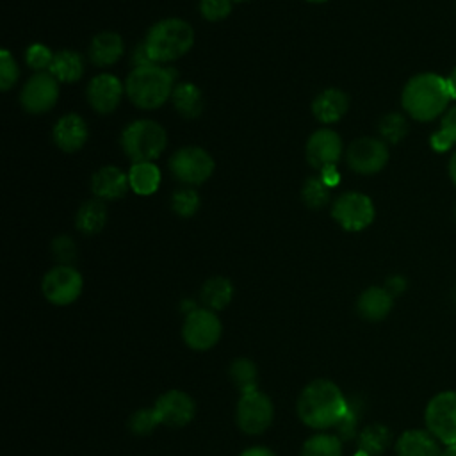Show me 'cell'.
Segmentation results:
<instances>
[{"label": "cell", "mask_w": 456, "mask_h": 456, "mask_svg": "<svg viewBox=\"0 0 456 456\" xmlns=\"http://www.w3.org/2000/svg\"><path fill=\"white\" fill-rule=\"evenodd\" d=\"M347 406V399L333 381L315 379L303 388L297 399V415L314 429L337 428Z\"/></svg>", "instance_id": "obj_1"}, {"label": "cell", "mask_w": 456, "mask_h": 456, "mask_svg": "<svg viewBox=\"0 0 456 456\" xmlns=\"http://www.w3.org/2000/svg\"><path fill=\"white\" fill-rule=\"evenodd\" d=\"M452 98L449 82L438 73L411 77L401 94V105L415 121H431L445 112Z\"/></svg>", "instance_id": "obj_2"}, {"label": "cell", "mask_w": 456, "mask_h": 456, "mask_svg": "<svg viewBox=\"0 0 456 456\" xmlns=\"http://www.w3.org/2000/svg\"><path fill=\"white\" fill-rule=\"evenodd\" d=\"M176 78V69L164 68L159 64L134 66L126 75L125 93L128 100L144 110H153L162 107L173 94V82Z\"/></svg>", "instance_id": "obj_3"}, {"label": "cell", "mask_w": 456, "mask_h": 456, "mask_svg": "<svg viewBox=\"0 0 456 456\" xmlns=\"http://www.w3.org/2000/svg\"><path fill=\"white\" fill-rule=\"evenodd\" d=\"M144 48L150 59L171 62L185 55L194 45V30L182 18H166L157 21L144 37Z\"/></svg>", "instance_id": "obj_4"}, {"label": "cell", "mask_w": 456, "mask_h": 456, "mask_svg": "<svg viewBox=\"0 0 456 456\" xmlns=\"http://www.w3.org/2000/svg\"><path fill=\"white\" fill-rule=\"evenodd\" d=\"M167 134L153 119H135L121 132V148L134 162H153L166 150Z\"/></svg>", "instance_id": "obj_5"}, {"label": "cell", "mask_w": 456, "mask_h": 456, "mask_svg": "<svg viewBox=\"0 0 456 456\" xmlns=\"http://www.w3.org/2000/svg\"><path fill=\"white\" fill-rule=\"evenodd\" d=\"M216 162L212 155L200 146H183L169 159L173 176L185 185L205 183L214 173Z\"/></svg>", "instance_id": "obj_6"}, {"label": "cell", "mask_w": 456, "mask_h": 456, "mask_svg": "<svg viewBox=\"0 0 456 456\" xmlns=\"http://www.w3.org/2000/svg\"><path fill=\"white\" fill-rule=\"evenodd\" d=\"M424 420L428 431L445 445H456V392L445 390L429 399Z\"/></svg>", "instance_id": "obj_7"}, {"label": "cell", "mask_w": 456, "mask_h": 456, "mask_svg": "<svg viewBox=\"0 0 456 456\" xmlns=\"http://www.w3.org/2000/svg\"><path fill=\"white\" fill-rule=\"evenodd\" d=\"M331 216L344 230L362 232L374 221L376 210L372 200L367 194L349 191L335 200L331 207Z\"/></svg>", "instance_id": "obj_8"}, {"label": "cell", "mask_w": 456, "mask_h": 456, "mask_svg": "<svg viewBox=\"0 0 456 456\" xmlns=\"http://www.w3.org/2000/svg\"><path fill=\"white\" fill-rule=\"evenodd\" d=\"M82 274L71 265H55L50 269L41 283L45 297L57 306L71 305L82 292Z\"/></svg>", "instance_id": "obj_9"}, {"label": "cell", "mask_w": 456, "mask_h": 456, "mask_svg": "<svg viewBox=\"0 0 456 456\" xmlns=\"http://www.w3.org/2000/svg\"><path fill=\"white\" fill-rule=\"evenodd\" d=\"M182 337L192 349L205 351L217 344L221 337V321L208 308H196L185 315L182 326Z\"/></svg>", "instance_id": "obj_10"}, {"label": "cell", "mask_w": 456, "mask_h": 456, "mask_svg": "<svg viewBox=\"0 0 456 456\" xmlns=\"http://www.w3.org/2000/svg\"><path fill=\"white\" fill-rule=\"evenodd\" d=\"M273 422V403L271 399L258 392L240 394L237 403V424L248 435L264 433Z\"/></svg>", "instance_id": "obj_11"}, {"label": "cell", "mask_w": 456, "mask_h": 456, "mask_svg": "<svg viewBox=\"0 0 456 456\" xmlns=\"http://www.w3.org/2000/svg\"><path fill=\"white\" fill-rule=\"evenodd\" d=\"M59 100V80L50 71L34 73L20 93L21 107L30 114L48 112Z\"/></svg>", "instance_id": "obj_12"}, {"label": "cell", "mask_w": 456, "mask_h": 456, "mask_svg": "<svg viewBox=\"0 0 456 456\" xmlns=\"http://www.w3.org/2000/svg\"><path fill=\"white\" fill-rule=\"evenodd\" d=\"M346 159L354 173L374 175L387 166L388 148L381 139L360 137L349 144Z\"/></svg>", "instance_id": "obj_13"}, {"label": "cell", "mask_w": 456, "mask_h": 456, "mask_svg": "<svg viewBox=\"0 0 456 456\" xmlns=\"http://www.w3.org/2000/svg\"><path fill=\"white\" fill-rule=\"evenodd\" d=\"M125 93V84L116 75L100 73L87 84V102L100 114H110L118 109Z\"/></svg>", "instance_id": "obj_14"}, {"label": "cell", "mask_w": 456, "mask_h": 456, "mask_svg": "<svg viewBox=\"0 0 456 456\" xmlns=\"http://www.w3.org/2000/svg\"><path fill=\"white\" fill-rule=\"evenodd\" d=\"M340 155L342 139L331 128H319L306 141V160L319 171L326 166H337Z\"/></svg>", "instance_id": "obj_15"}, {"label": "cell", "mask_w": 456, "mask_h": 456, "mask_svg": "<svg viewBox=\"0 0 456 456\" xmlns=\"http://www.w3.org/2000/svg\"><path fill=\"white\" fill-rule=\"evenodd\" d=\"M153 410L160 424L167 428H182L194 417V401L182 390H169L157 399Z\"/></svg>", "instance_id": "obj_16"}, {"label": "cell", "mask_w": 456, "mask_h": 456, "mask_svg": "<svg viewBox=\"0 0 456 456\" xmlns=\"http://www.w3.org/2000/svg\"><path fill=\"white\" fill-rule=\"evenodd\" d=\"M52 135H53V142L57 144L59 150H62L66 153H73V151H78L86 144L89 130H87L84 118L71 112V114H64L53 125Z\"/></svg>", "instance_id": "obj_17"}, {"label": "cell", "mask_w": 456, "mask_h": 456, "mask_svg": "<svg viewBox=\"0 0 456 456\" xmlns=\"http://www.w3.org/2000/svg\"><path fill=\"white\" fill-rule=\"evenodd\" d=\"M128 189V175L116 166H103L91 178V191L100 200H119Z\"/></svg>", "instance_id": "obj_18"}, {"label": "cell", "mask_w": 456, "mask_h": 456, "mask_svg": "<svg viewBox=\"0 0 456 456\" xmlns=\"http://www.w3.org/2000/svg\"><path fill=\"white\" fill-rule=\"evenodd\" d=\"M349 109V98L342 89L328 87L321 91L312 102L314 116L326 125L337 123Z\"/></svg>", "instance_id": "obj_19"}, {"label": "cell", "mask_w": 456, "mask_h": 456, "mask_svg": "<svg viewBox=\"0 0 456 456\" xmlns=\"http://www.w3.org/2000/svg\"><path fill=\"white\" fill-rule=\"evenodd\" d=\"M125 45L119 34L116 32H100L93 37L89 45V61L94 66L109 68L118 62L123 55Z\"/></svg>", "instance_id": "obj_20"}, {"label": "cell", "mask_w": 456, "mask_h": 456, "mask_svg": "<svg viewBox=\"0 0 456 456\" xmlns=\"http://www.w3.org/2000/svg\"><path fill=\"white\" fill-rule=\"evenodd\" d=\"M394 296L385 287H369L360 294L356 310L367 321H381L390 314Z\"/></svg>", "instance_id": "obj_21"}, {"label": "cell", "mask_w": 456, "mask_h": 456, "mask_svg": "<svg viewBox=\"0 0 456 456\" xmlns=\"http://www.w3.org/2000/svg\"><path fill=\"white\" fill-rule=\"evenodd\" d=\"M397 456H438V440L424 429L404 431L395 442Z\"/></svg>", "instance_id": "obj_22"}, {"label": "cell", "mask_w": 456, "mask_h": 456, "mask_svg": "<svg viewBox=\"0 0 456 456\" xmlns=\"http://www.w3.org/2000/svg\"><path fill=\"white\" fill-rule=\"evenodd\" d=\"M173 107L185 119H194L203 110V94L201 89L192 82H182L175 86L171 94Z\"/></svg>", "instance_id": "obj_23"}, {"label": "cell", "mask_w": 456, "mask_h": 456, "mask_svg": "<svg viewBox=\"0 0 456 456\" xmlns=\"http://www.w3.org/2000/svg\"><path fill=\"white\" fill-rule=\"evenodd\" d=\"M86 64L84 57L75 52V50H61L55 53L53 62L50 66V73L59 80V82H78L84 75Z\"/></svg>", "instance_id": "obj_24"}, {"label": "cell", "mask_w": 456, "mask_h": 456, "mask_svg": "<svg viewBox=\"0 0 456 456\" xmlns=\"http://www.w3.org/2000/svg\"><path fill=\"white\" fill-rule=\"evenodd\" d=\"M160 169L153 162L132 164L128 171L130 189L139 196H151L160 187Z\"/></svg>", "instance_id": "obj_25"}, {"label": "cell", "mask_w": 456, "mask_h": 456, "mask_svg": "<svg viewBox=\"0 0 456 456\" xmlns=\"http://www.w3.org/2000/svg\"><path fill=\"white\" fill-rule=\"evenodd\" d=\"M107 223V207L102 200H89L82 203L77 212L75 224L86 235L98 233Z\"/></svg>", "instance_id": "obj_26"}, {"label": "cell", "mask_w": 456, "mask_h": 456, "mask_svg": "<svg viewBox=\"0 0 456 456\" xmlns=\"http://www.w3.org/2000/svg\"><path fill=\"white\" fill-rule=\"evenodd\" d=\"M233 296V285L228 278H208L201 287V301L208 310H223Z\"/></svg>", "instance_id": "obj_27"}, {"label": "cell", "mask_w": 456, "mask_h": 456, "mask_svg": "<svg viewBox=\"0 0 456 456\" xmlns=\"http://www.w3.org/2000/svg\"><path fill=\"white\" fill-rule=\"evenodd\" d=\"M388 442H390V431L385 426L381 424L369 426L360 433L358 452H363L367 456H378L385 451Z\"/></svg>", "instance_id": "obj_28"}, {"label": "cell", "mask_w": 456, "mask_h": 456, "mask_svg": "<svg viewBox=\"0 0 456 456\" xmlns=\"http://www.w3.org/2000/svg\"><path fill=\"white\" fill-rule=\"evenodd\" d=\"M301 456H342V442L335 435H314L305 442Z\"/></svg>", "instance_id": "obj_29"}, {"label": "cell", "mask_w": 456, "mask_h": 456, "mask_svg": "<svg viewBox=\"0 0 456 456\" xmlns=\"http://www.w3.org/2000/svg\"><path fill=\"white\" fill-rule=\"evenodd\" d=\"M431 146L440 153L456 146V105L447 109L442 116L440 128L431 135Z\"/></svg>", "instance_id": "obj_30"}, {"label": "cell", "mask_w": 456, "mask_h": 456, "mask_svg": "<svg viewBox=\"0 0 456 456\" xmlns=\"http://www.w3.org/2000/svg\"><path fill=\"white\" fill-rule=\"evenodd\" d=\"M230 378L233 385L240 390V394H248L256 390V367L248 358H237L230 365Z\"/></svg>", "instance_id": "obj_31"}, {"label": "cell", "mask_w": 456, "mask_h": 456, "mask_svg": "<svg viewBox=\"0 0 456 456\" xmlns=\"http://www.w3.org/2000/svg\"><path fill=\"white\" fill-rule=\"evenodd\" d=\"M301 200H303V203H305L306 207L319 210V208L326 207V203L330 201V187H326L321 178L310 176V178H306V182L303 183Z\"/></svg>", "instance_id": "obj_32"}, {"label": "cell", "mask_w": 456, "mask_h": 456, "mask_svg": "<svg viewBox=\"0 0 456 456\" xmlns=\"http://www.w3.org/2000/svg\"><path fill=\"white\" fill-rule=\"evenodd\" d=\"M378 130H379V135L383 137V141L395 144L406 135L408 123H406L404 116H401L397 112H390L381 118Z\"/></svg>", "instance_id": "obj_33"}, {"label": "cell", "mask_w": 456, "mask_h": 456, "mask_svg": "<svg viewBox=\"0 0 456 456\" xmlns=\"http://www.w3.org/2000/svg\"><path fill=\"white\" fill-rule=\"evenodd\" d=\"M171 208L180 216V217H191L196 214L200 208V196L194 189L183 187L178 189L173 198H171Z\"/></svg>", "instance_id": "obj_34"}, {"label": "cell", "mask_w": 456, "mask_h": 456, "mask_svg": "<svg viewBox=\"0 0 456 456\" xmlns=\"http://www.w3.org/2000/svg\"><path fill=\"white\" fill-rule=\"evenodd\" d=\"M53 57L55 53H52V50L43 43H34L25 52V61L32 69H36V73L50 69Z\"/></svg>", "instance_id": "obj_35"}, {"label": "cell", "mask_w": 456, "mask_h": 456, "mask_svg": "<svg viewBox=\"0 0 456 456\" xmlns=\"http://www.w3.org/2000/svg\"><path fill=\"white\" fill-rule=\"evenodd\" d=\"M18 77H20V69H18L14 57L11 55V52L7 48H2L0 50V87H2V91H9L16 84Z\"/></svg>", "instance_id": "obj_36"}, {"label": "cell", "mask_w": 456, "mask_h": 456, "mask_svg": "<svg viewBox=\"0 0 456 456\" xmlns=\"http://www.w3.org/2000/svg\"><path fill=\"white\" fill-rule=\"evenodd\" d=\"M159 424H160V422H159L157 413H155L153 408H151V410H148V408L137 410V411L130 417V420H128V426H130V429H132L135 435H148V433H151Z\"/></svg>", "instance_id": "obj_37"}, {"label": "cell", "mask_w": 456, "mask_h": 456, "mask_svg": "<svg viewBox=\"0 0 456 456\" xmlns=\"http://www.w3.org/2000/svg\"><path fill=\"white\" fill-rule=\"evenodd\" d=\"M200 12L207 21H221L232 12V0H200Z\"/></svg>", "instance_id": "obj_38"}, {"label": "cell", "mask_w": 456, "mask_h": 456, "mask_svg": "<svg viewBox=\"0 0 456 456\" xmlns=\"http://www.w3.org/2000/svg\"><path fill=\"white\" fill-rule=\"evenodd\" d=\"M52 253L61 265H69L77 258V246L68 235H59L52 242Z\"/></svg>", "instance_id": "obj_39"}, {"label": "cell", "mask_w": 456, "mask_h": 456, "mask_svg": "<svg viewBox=\"0 0 456 456\" xmlns=\"http://www.w3.org/2000/svg\"><path fill=\"white\" fill-rule=\"evenodd\" d=\"M358 422V408L354 406V403H349L347 411L344 415V419L337 424V431H338V438H351L354 435V428Z\"/></svg>", "instance_id": "obj_40"}, {"label": "cell", "mask_w": 456, "mask_h": 456, "mask_svg": "<svg viewBox=\"0 0 456 456\" xmlns=\"http://www.w3.org/2000/svg\"><path fill=\"white\" fill-rule=\"evenodd\" d=\"M326 187H337L340 182V173L337 169V166H326L321 169V176H319Z\"/></svg>", "instance_id": "obj_41"}, {"label": "cell", "mask_w": 456, "mask_h": 456, "mask_svg": "<svg viewBox=\"0 0 456 456\" xmlns=\"http://www.w3.org/2000/svg\"><path fill=\"white\" fill-rule=\"evenodd\" d=\"M385 289H387L392 296H397V294L404 292V289H406V280H404L403 276H390V278L387 280Z\"/></svg>", "instance_id": "obj_42"}, {"label": "cell", "mask_w": 456, "mask_h": 456, "mask_svg": "<svg viewBox=\"0 0 456 456\" xmlns=\"http://www.w3.org/2000/svg\"><path fill=\"white\" fill-rule=\"evenodd\" d=\"M134 64H135V66L155 64V62L150 59V55H148V52H146V48H144V43L137 45V48H135V52H134Z\"/></svg>", "instance_id": "obj_43"}, {"label": "cell", "mask_w": 456, "mask_h": 456, "mask_svg": "<svg viewBox=\"0 0 456 456\" xmlns=\"http://www.w3.org/2000/svg\"><path fill=\"white\" fill-rule=\"evenodd\" d=\"M240 456H274V452L267 447H249L240 452Z\"/></svg>", "instance_id": "obj_44"}, {"label": "cell", "mask_w": 456, "mask_h": 456, "mask_svg": "<svg viewBox=\"0 0 456 456\" xmlns=\"http://www.w3.org/2000/svg\"><path fill=\"white\" fill-rule=\"evenodd\" d=\"M449 176H451V180H452V183L456 187V150L452 151L451 160H449Z\"/></svg>", "instance_id": "obj_45"}, {"label": "cell", "mask_w": 456, "mask_h": 456, "mask_svg": "<svg viewBox=\"0 0 456 456\" xmlns=\"http://www.w3.org/2000/svg\"><path fill=\"white\" fill-rule=\"evenodd\" d=\"M447 82H449V87H451V93H452V98H456V68L451 71V75L447 77Z\"/></svg>", "instance_id": "obj_46"}, {"label": "cell", "mask_w": 456, "mask_h": 456, "mask_svg": "<svg viewBox=\"0 0 456 456\" xmlns=\"http://www.w3.org/2000/svg\"><path fill=\"white\" fill-rule=\"evenodd\" d=\"M438 456H456V445H447L444 451H440Z\"/></svg>", "instance_id": "obj_47"}, {"label": "cell", "mask_w": 456, "mask_h": 456, "mask_svg": "<svg viewBox=\"0 0 456 456\" xmlns=\"http://www.w3.org/2000/svg\"><path fill=\"white\" fill-rule=\"evenodd\" d=\"M306 2H312V4H324V2H328V0H306Z\"/></svg>", "instance_id": "obj_48"}, {"label": "cell", "mask_w": 456, "mask_h": 456, "mask_svg": "<svg viewBox=\"0 0 456 456\" xmlns=\"http://www.w3.org/2000/svg\"><path fill=\"white\" fill-rule=\"evenodd\" d=\"M353 456H367V454H363V452H356V454H353Z\"/></svg>", "instance_id": "obj_49"}, {"label": "cell", "mask_w": 456, "mask_h": 456, "mask_svg": "<svg viewBox=\"0 0 456 456\" xmlns=\"http://www.w3.org/2000/svg\"><path fill=\"white\" fill-rule=\"evenodd\" d=\"M233 2H248V0H233Z\"/></svg>", "instance_id": "obj_50"}]
</instances>
